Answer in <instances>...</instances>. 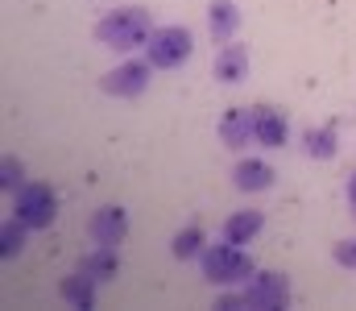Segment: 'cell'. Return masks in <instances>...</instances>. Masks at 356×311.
<instances>
[{"mask_svg":"<svg viewBox=\"0 0 356 311\" xmlns=\"http://www.w3.org/2000/svg\"><path fill=\"white\" fill-rule=\"evenodd\" d=\"M154 29H158V25H154L149 8H141V4H124V8L108 13V17L95 25V42L108 46V50H137V46L149 42Z\"/></svg>","mask_w":356,"mask_h":311,"instance_id":"obj_1","label":"cell"},{"mask_svg":"<svg viewBox=\"0 0 356 311\" xmlns=\"http://www.w3.org/2000/svg\"><path fill=\"white\" fill-rule=\"evenodd\" d=\"M199 270L211 287H236V282H249L257 270H253V257L245 253V245H232V241H220V245H207L199 253Z\"/></svg>","mask_w":356,"mask_h":311,"instance_id":"obj_2","label":"cell"},{"mask_svg":"<svg viewBox=\"0 0 356 311\" xmlns=\"http://www.w3.org/2000/svg\"><path fill=\"white\" fill-rule=\"evenodd\" d=\"M195 54V38L191 29L182 25H158L145 42V58L154 63V71H170V67H182L186 58Z\"/></svg>","mask_w":356,"mask_h":311,"instance_id":"obj_3","label":"cell"},{"mask_svg":"<svg viewBox=\"0 0 356 311\" xmlns=\"http://www.w3.org/2000/svg\"><path fill=\"white\" fill-rule=\"evenodd\" d=\"M13 216L25 220L29 228H50L54 216H58V196L46 183H25L13 200Z\"/></svg>","mask_w":356,"mask_h":311,"instance_id":"obj_4","label":"cell"},{"mask_svg":"<svg viewBox=\"0 0 356 311\" xmlns=\"http://www.w3.org/2000/svg\"><path fill=\"white\" fill-rule=\"evenodd\" d=\"M290 303V278L282 270H261L245 282V308L253 311H282Z\"/></svg>","mask_w":356,"mask_h":311,"instance_id":"obj_5","label":"cell"},{"mask_svg":"<svg viewBox=\"0 0 356 311\" xmlns=\"http://www.w3.org/2000/svg\"><path fill=\"white\" fill-rule=\"evenodd\" d=\"M149 71H154V63H149V58H145V63L129 58V63L112 67V71L99 79V88H104V96H116V100H137V96L149 88Z\"/></svg>","mask_w":356,"mask_h":311,"instance_id":"obj_6","label":"cell"},{"mask_svg":"<svg viewBox=\"0 0 356 311\" xmlns=\"http://www.w3.org/2000/svg\"><path fill=\"white\" fill-rule=\"evenodd\" d=\"M88 237H91V245H120L129 237V212L120 204L95 207L88 220Z\"/></svg>","mask_w":356,"mask_h":311,"instance_id":"obj_7","label":"cell"},{"mask_svg":"<svg viewBox=\"0 0 356 311\" xmlns=\"http://www.w3.org/2000/svg\"><path fill=\"white\" fill-rule=\"evenodd\" d=\"M220 141H224L228 150L257 145V104H253V108H232V112H224V120H220Z\"/></svg>","mask_w":356,"mask_h":311,"instance_id":"obj_8","label":"cell"},{"mask_svg":"<svg viewBox=\"0 0 356 311\" xmlns=\"http://www.w3.org/2000/svg\"><path fill=\"white\" fill-rule=\"evenodd\" d=\"M211 75H216L220 83H241V79L249 75V46H241V42H224V46L216 50Z\"/></svg>","mask_w":356,"mask_h":311,"instance_id":"obj_9","label":"cell"},{"mask_svg":"<svg viewBox=\"0 0 356 311\" xmlns=\"http://www.w3.org/2000/svg\"><path fill=\"white\" fill-rule=\"evenodd\" d=\"M266 228V216L257 212V207H245V212H232L228 220H224V228H220V241H232V245H249V241H257V232Z\"/></svg>","mask_w":356,"mask_h":311,"instance_id":"obj_10","label":"cell"},{"mask_svg":"<svg viewBox=\"0 0 356 311\" xmlns=\"http://www.w3.org/2000/svg\"><path fill=\"white\" fill-rule=\"evenodd\" d=\"M290 141V125L273 104H257V145L266 150H282Z\"/></svg>","mask_w":356,"mask_h":311,"instance_id":"obj_11","label":"cell"},{"mask_svg":"<svg viewBox=\"0 0 356 311\" xmlns=\"http://www.w3.org/2000/svg\"><path fill=\"white\" fill-rule=\"evenodd\" d=\"M236 29H241V8L232 4V0H211V8H207V33H211V42H232L236 38Z\"/></svg>","mask_w":356,"mask_h":311,"instance_id":"obj_12","label":"cell"},{"mask_svg":"<svg viewBox=\"0 0 356 311\" xmlns=\"http://www.w3.org/2000/svg\"><path fill=\"white\" fill-rule=\"evenodd\" d=\"M79 270L91 274L95 282H112V278L120 274V253H116V245H91L88 253L79 257Z\"/></svg>","mask_w":356,"mask_h":311,"instance_id":"obj_13","label":"cell"},{"mask_svg":"<svg viewBox=\"0 0 356 311\" xmlns=\"http://www.w3.org/2000/svg\"><path fill=\"white\" fill-rule=\"evenodd\" d=\"M232 183H236V191H269L273 187V166L261 162V158H245V162H236L232 166Z\"/></svg>","mask_w":356,"mask_h":311,"instance_id":"obj_14","label":"cell"},{"mask_svg":"<svg viewBox=\"0 0 356 311\" xmlns=\"http://www.w3.org/2000/svg\"><path fill=\"white\" fill-rule=\"evenodd\" d=\"M58 295L71 303V308H95V278L83 274V270H75V274H67L63 278V287H58Z\"/></svg>","mask_w":356,"mask_h":311,"instance_id":"obj_15","label":"cell"},{"mask_svg":"<svg viewBox=\"0 0 356 311\" xmlns=\"http://www.w3.org/2000/svg\"><path fill=\"white\" fill-rule=\"evenodd\" d=\"M302 150H307V158H315V162L336 158V150H340L336 129H307V133H302Z\"/></svg>","mask_w":356,"mask_h":311,"instance_id":"obj_16","label":"cell"},{"mask_svg":"<svg viewBox=\"0 0 356 311\" xmlns=\"http://www.w3.org/2000/svg\"><path fill=\"white\" fill-rule=\"evenodd\" d=\"M203 249H207V245H203V232H199L195 224H191V228H182L175 241H170V253H175L178 262H191V257H199Z\"/></svg>","mask_w":356,"mask_h":311,"instance_id":"obj_17","label":"cell"},{"mask_svg":"<svg viewBox=\"0 0 356 311\" xmlns=\"http://www.w3.org/2000/svg\"><path fill=\"white\" fill-rule=\"evenodd\" d=\"M25 232H29V224L13 216V220L4 224V232H0V257H17V253L25 249Z\"/></svg>","mask_w":356,"mask_h":311,"instance_id":"obj_18","label":"cell"},{"mask_svg":"<svg viewBox=\"0 0 356 311\" xmlns=\"http://www.w3.org/2000/svg\"><path fill=\"white\" fill-rule=\"evenodd\" d=\"M0 187L13 191V196L25 187V166H21L17 158H4V162H0Z\"/></svg>","mask_w":356,"mask_h":311,"instance_id":"obj_19","label":"cell"},{"mask_svg":"<svg viewBox=\"0 0 356 311\" xmlns=\"http://www.w3.org/2000/svg\"><path fill=\"white\" fill-rule=\"evenodd\" d=\"M332 257H336V266H344V270H356V237H348V241H336Z\"/></svg>","mask_w":356,"mask_h":311,"instance_id":"obj_20","label":"cell"},{"mask_svg":"<svg viewBox=\"0 0 356 311\" xmlns=\"http://www.w3.org/2000/svg\"><path fill=\"white\" fill-rule=\"evenodd\" d=\"M216 308H224V311L245 308V291H241V295H220V303H216Z\"/></svg>","mask_w":356,"mask_h":311,"instance_id":"obj_21","label":"cell"},{"mask_svg":"<svg viewBox=\"0 0 356 311\" xmlns=\"http://www.w3.org/2000/svg\"><path fill=\"white\" fill-rule=\"evenodd\" d=\"M348 207H353V216H356V170L348 175Z\"/></svg>","mask_w":356,"mask_h":311,"instance_id":"obj_22","label":"cell"}]
</instances>
